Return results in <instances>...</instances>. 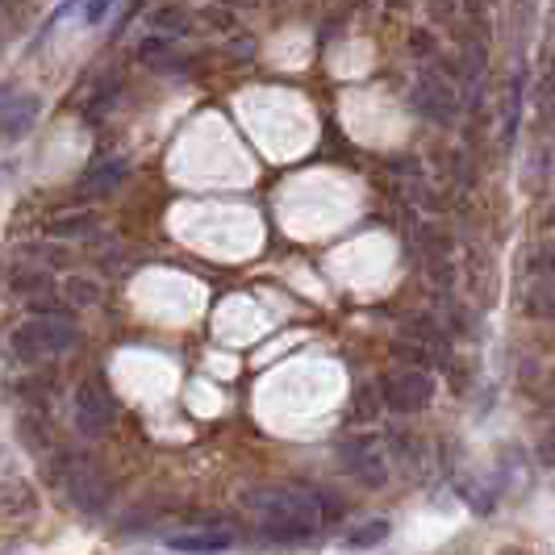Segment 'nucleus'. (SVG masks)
<instances>
[{"instance_id":"1","label":"nucleus","mask_w":555,"mask_h":555,"mask_svg":"<svg viewBox=\"0 0 555 555\" xmlns=\"http://www.w3.org/2000/svg\"><path fill=\"white\" fill-rule=\"evenodd\" d=\"M322 527H326L322 498H313V493H272V498H263L259 530L272 543H306Z\"/></svg>"},{"instance_id":"2","label":"nucleus","mask_w":555,"mask_h":555,"mask_svg":"<svg viewBox=\"0 0 555 555\" xmlns=\"http://www.w3.org/2000/svg\"><path fill=\"white\" fill-rule=\"evenodd\" d=\"M76 347V326L59 313H42V318H29L26 326L4 338V351L17 363H34V360H51V356H63Z\"/></svg>"},{"instance_id":"3","label":"nucleus","mask_w":555,"mask_h":555,"mask_svg":"<svg viewBox=\"0 0 555 555\" xmlns=\"http://www.w3.org/2000/svg\"><path fill=\"white\" fill-rule=\"evenodd\" d=\"M380 401L397 414H417V410H426L435 401V380H430V372H422L414 363V367L392 372V376L380 380Z\"/></svg>"},{"instance_id":"4","label":"nucleus","mask_w":555,"mask_h":555,"mask_svg":"<svg viewBox=\"0 0 555 555\" xmlns=\"http://www.w3.org/2000/svg\"><path fill=\"white\" fill-rule=\"evenodd\" d=\"M72 417H76V430L88 435V439H101V435H109L113 417H117V405H113V397L96 380H88L76 389V401H72Z\"/></svg>"},{"instance_id":"5","label":"nucleus","mask_w":555,"mask_h":555,"mask_svg":"<svg viewBox=\"0 0 555 555\" xmlns=\"http://www.w3.org/2000/svg\"><path fill=\"white\" fill-rule=\"evenodd\" d=\"M414 109L422 113L426 121L447 126L451 113H455V88H451L443 76H435V72H422L414 83Z\"/></svg>"},{"instance_id":"6","label":"nucleus","mask_w":555,"mask_h":555,"mask_svg":"<svg viewBox=\"0 0 555 555\" xmlns=\"http://www.w3.org/2000/svg\"><path fill=\"white\" fill-rule=\"evenodd\" d=\"M38 96H4L0 101V134L4 139H22V134H29V126L38 121Z\"/></svg>"},{"instance_id":"7","label":"nucleus","mask_w":555,"mask_h":555,"mask_svg":"<svg viewBox=\"0 0 555 555\" xmlns=\"http://www.w3.org/2000/svg\"><path fill=\"white\" fill-rule=\"evenodd\" d=\"M126 159H109V164H96L88 176L80 180V189L88 196H105V193H117L121 189V180H126Z\"/></svg>"},{"instance_id":"8","label":"nucleus","mask_w":555,"mask_h":555,"mask_svg":"<svg viewBox=\"0 0 555 555\" xmlns=\"http://www.w3.org/2000/svg\"><path fill=\"white\" fill-rule=\"evenodd\" d=\"M522 88H527V76L518 72L509 80V105H505V126H501V146L509 151L514 146V134H518V117H522Z\"/></svg>"},{"instance_id":"9","label":"nucleus","mask_w":555,"mask_h":555,"mask_svg":"<svg viewBox=\"0 0 555 555\" xmlns=\"http://www.w3.org/2000/svg\"><path fill=\"white\" fill-rule=\"evenodd\" d=\"M347 468L360 476L363 485H372V489L389 480V468H385V460L376 451H356V460H347Z\"/></svg>"},{"instance_id":"10","label":"nucleus","mask_w":555,"mask_h":555,"mask_svg":"<svg viewBox=\"0 0 555 555\" xmlns=\"http://www.w3.org/2000/svg\"><path fill=\"white\" fill-rule=\"evenodd\" d=\"M234 539L230 534H176L171 552H230Z\"/></svg>"},{"instance_id":"11","label":"nucleus","mask_w":555,"mask_h":555,"mask_svg":"<svg viewBox=\"0 0 555 555\" xmlns=\"http://www.w3.org/2000/svg\"><path fill=\"white\" fill-rule=\"evenodd\" d=\"M527 309L534 313V318H539V322H555V272L547 280H539V284L530 288Z\"/></svg>"},{"instance_id":"12","label":"nucleus","mask_w":555,"mask_h":555,"mask_svg":"<svg viewBox=\"0 0 555 555\" xmlns=\"http://www.w3.org/2000/svg\"><path fill=\"white\" fill-rule=\"evenodd\" d=\"M389 539V518H367L363 527L347 530V547H376Z\"/></svg>"},{"instance_id":"13","label":"nucleus","mask_w":555,"mask_h":555,"mask_svg":"<svg viewBox=\"0 0 555 555\" xmlns=\"http://www.w3.org/2000/svg\"><path fill=\"white\" fill-rule=\"evenodd\" d=\"M92 225H96L92 214H76V218H59V222H51V234L72 238V234H92Z\"/></svg>"},{"instance_id":"14","label":"nucleus","mask_w":555,"mask_h":555,"mask_svg":"<svg viewBox=\"0 0 555 555\" xmlns=\"http://www.w3.org/2000/svg\"><path fill=\"white\" fill-rule=\"evenodd\" d=\"M414 338H422V347H430V351H439V356L447 351V338L439 334V326H435L430 318H417V322H414Z\"/></svg>"},{"instance_id":"15","label":"nucleus","mask_w":555,"mask_h":555,"mask_svg":"<svg viewBox=\"0 0 555 555\" xmlns=\"http://www.w3.org/2000/svg\"><path fill=\"white\" fill-rule=\"evenodd\" d=\"M67 297H72L76 306H92V301H96V284H92V280H67Z\"/></svg>"},{"instance_id":"16","label":"nucleus","mask_w":555,"mask_h":555,"mask_svg":"<svg viewBox=\"0 0 555 555\" xmlns=\"http://www.w3.org/2000/svg\"><path fill=\"white\" fill-rule=\"evenodd\" d=\"M13 288H42V293H47V288H51V276H47V272H17V276H13Z\"/></svg>"},{"instance_id":"17","label":"nucleus","mask_w":555,"mask_h":555,"mask_svg":"<svg viewBox=\"0 0 555 555\" xmlns=\"http://www.w3.org/2000/svg\"><path fill=\"white\" fill-rule=\"evenodd\" d=\"M109 9H113V0H83V22H88V26H96Z\"/></svg>"},{"instance_id":"18","label":"nucleus","mask_w":555,"mask_h":555,"mask_svg":"<svg viewBox=\"0 0 555 555\" xmlns=\"http://www.w3.org/2000/svg\"><path fill=\"white\" fill-rule=\"evenodd\" d=\"M155 29H184V13H180V9H164V13H155Z\"/></svg>"},{"instance_id":"19","label":"nucleus","mask_w":555,"mask_h":555,"mask_svg":"<svg viewBox=\"0 0 555 555\" xmlns=\"http://www.w3.org/2000/svg\"><path fill=\"white\" fill-rule=\"evenodd\" d=\"M167 47H171L167 38H146V42L139 47V59H146V63H155V55H164Z\"/></svg>"},{"instance_id":"20","label":"nucleus","mask_w":555,"mask_h":555,"mask_svg":"<svg viewBox=\"0 0 555 555\" xmlns=\"http://www.w3.org/2000/svg\"><path fill=\"white\" fill-rule=\"evenodd\" d=\"M534 272H555V243L534 250Z\"/></svg>"},{"instance_id":"21","label":"nucleus","mask_w":555,"mask_h":555,"mask_svg":"<svg viewBox=\"0 0 555 555\" xmlns=\"http://www.w3.org/2000/svg\"><path fill=\"white\" fill-rule=\"evenodd\" d=\"M539 464H547V468H555V426L543 435V443H539Z\"/></svg>"},{"instance_id":"22","label":"nucleus","mask_w":555,"mask_h":555,"mask_svg":"<svg viewBox=\"0 0 555 555\" xmlns=\"http://www.w3.org/2000/svg\"><path fill=\"white\" fill-rule=\"evenodd\" d=\"M501 473L514 480V451H505V460H501ZM509 480H505V485H509ZM518 485H530V476L522 473V464H518Z\"/></svg>"},{"instance_id":"23","label":"nucleus","mask_w":555,"mask_h":555,"mask_svg":"<svg viewBox=\"0 0 555 555\" xmlns=\"http://www.w3.org/2000/svg\"><path fill=\"white\" fill-rule=\"evenodd\" d=\"M205 22H218V29L234 26V13L230 9H205Z\"/></svg>"}]
</instances>
